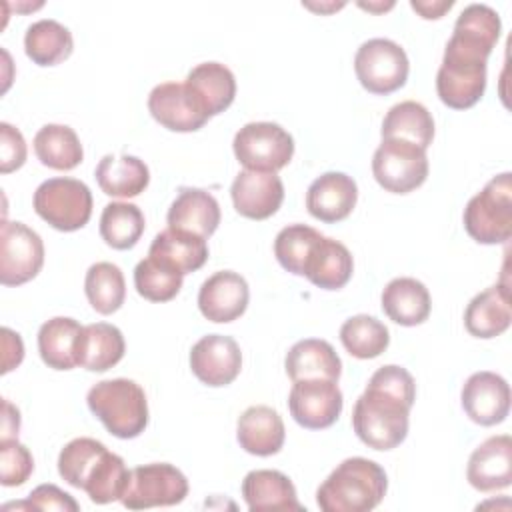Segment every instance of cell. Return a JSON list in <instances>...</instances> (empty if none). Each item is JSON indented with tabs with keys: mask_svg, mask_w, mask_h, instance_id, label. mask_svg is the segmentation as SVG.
<instances>
[{
	"mask_svg": "<svg viewBox=\"0 0 512 512\" xmlns=\"http://www.w3.org/2000/svg\"><path fill=\"white\" fill-rule=\"evenodd\" d=\"M34 470L30 450L16 440H0V482L2 486H22Z\"/></svg>",
	"mask_w": 512,
	"mask_h": 512,
	"instance_id": "43",
	"label": "cell"
},
{
	"mask_svg": "<svg viewBox=\"0 0 512 512\" xmlns=\"http://www.w3.org/2000/svg\"><path fill=\"white\" fill-rule=\"evenodd\" d=\"M128 480L130 470L126 468L124 460L108 450L88 474L82 490L94 504H110L124 496Z\"/></svg>",
	"mask_w": 512,
	"mask_h": 512,
	"instance_id": "40",
	"label": "cell"
},
{
	"mask_svg": "<svg viewBox=\"0 0 512 512\" xmlns=\"http://www.w3.org/2000/svg\"><path fill=\"white\" fill-rule=\"evenodd\" d=\"M168 228L210 238L220 224L218 200L202 188H180L166 214Z\"/></svg>",
	"mask_w": 512,
	"mask_h": 512,
	"instance_id": "20",
	"label": "cell"
},
{
	"mask_svg": "<svg viewBox=\"0 0 512 512\" xmlns=\"http://www.w3.org/2000/svg\"><path fill=\"white\" fill-rule=\"evenodd\" d=\"M500 30L502 22L494 8L486 4H468L456 18L450 38L470 44L490 56L500 38Z\"/></svg>",
	"mask_w": 512,
	"mask_h": 512,
	"instance_id": "36",
	"label": "cell"
},
{
	"mask_svg": "<svg viewBox=\"0 0 512 512\" xmlns=\"http://www.w3.org/2000/svg\"><path fill=\"white\" fill-rule=\"evenodd\" d=\"M36 214L60 232H74L88 224L92 216V192L76 178H48L32 198Z\"/></svg>",
	"mask_w": 512,
	"mask_h": 512,
	"instance_id": "6",
	"label": "cell"
},
{
	"mask_svg": "<svg viewBox=\"0 0 512 512\" xmlns=\"http://www.w3.org/2000/svg\"><path fill=\"white\" fill-rule=\"evenodd\" d=\"M32 144L38 160L54 170H72L84 158L78 134L66 124H44Z\"/></svg>",
	"mask_w": 512,
	"mask_h": 512,
	"instance_id": "34",
	"label": "cell"
},
{
	"mask_svg": "<svg viewBox=\"0 0 512 512\" xmlns=\"http://www.w3.org/2000/svg\"><path fill=\"white\" fill-rule=\"evenodd\" d=\"M416 400L412 374L396 364L378 368L352 410L356 436L374 450H392L408 436L410 408Z\"/></svg>",
	"mask_w": 512,
	"mask_h": 512,
	"instance_id": "1",
	"label": "cell"
},
{
	"mask_svg": "<svg viewBox=\"0 0 512 512\" xmlns=\"http://www.w3.org/2000/svg\"><path fill=\"white\" fill-rule=\"evenodd\" d=\"M236 438L242 450L254 456L278 454L284 446L286 430L280 414L264 404L246 408L236 424Z\"/></svg>",
	"mask_w": 512,
	"mask_h": 512,
	"instance_id": "21",
	"label": "cell"
},
{
	"mask_svg": "<svg viewBox=\"0 0 512 512\" xmlns=\"http://www.w3.org/2000/svg\"><path fill=\"white\" fill-rule=\"evenodd\" d=\"M354 260L350 250L328 236H320L304 264V274L314 286L322 290H338L352 278Z\"/></svg>",
	"mask_w": 512,
	"mask_h": 512,
	"instance_id": "23",
	"label": "cell"
},
{
	"mask_svg": "<svg viewBox=\"0 0 512 512\" xmlns=\"http://www.w3.org/2000/svg\"><path fill=\"white\" fill-rule=\"evenodd\" d=\"M510 290L494 284L476 294L464 312V326L476 338H496L510 326Z\"/></svg>",
	"mask_w": 512,
	"mask_h": 512,
	"instance_id": "26",
	"label": "cell"
},
{
	"mask_svg": "<svg viewBox=\"0 0 512 512\" xmlns=\"http://www.w3.org/2000/svg\"><path fill=\"white\" fill-rule=\"evenodd\" d=\"M340 342L350 356L370 360L388 348L390 332L378 318L356 314L340 326Z\"/></svg>",
	"mask_w": 512,
	"mask_h": 512,
	"instance_id": "38",
	"label": "cell"
},
{
	"mask_svg": "<svg viewBox=\"0 0 512 512\" xmlns=\"http://www.w3.org/2000/svg\"><path fill=\"white\" fill-rule=\"evenodd\" d=\"M358 200V186L344 172H324L306 192V208L310 216L332 224L350 216Z\"/></svg>",
	"mask_w": 512,
	"mask_h": 512,
	"instance_id": "19",
	"label": "cell"
},
{
	"mask_svg": "<svg viewBox=\"0 0 512 512\" xmlns=\"http://www.w3.org/2000/svg\"><path fill=\"white\" fill-rule=\"evenodd\" d=\"M192 374L206 386L232 384L242 370V352L232 336H202L190 350Z\"/></svg>",
	"mask_w": 512,
	"mask_h": 512,
	"instance_id": "13",
	"label": "cell"
},
{
	"mask_svg": "<svg viewBox=\"0 0 512 512\" xmlns=\"http://www.w3.org/2000/svg\"><path fill=\"white\" fill-rule=\"evenodd\" d=\"M242 498L252 512L304 510L292 480L278 470H252L242 480Z\"/></svg>",
	"mask_w": 512,
	"mask_h": 512,
	"instance_id": "24",
	"label": "cell"
},
{
	"mask_svg": "<svg viewBox=\"0 0 512 512\" xmlns=\"http://www.w3.org/2000/svg\"><path fill=\"white\" fill-rule=\"evenodd\" d=\"M188 496L186 476L168 462H152L130 470L122 506L130 510L176 506Z\"/></svg>",
	"mask_w": 512,
	"mask_h": 512,
	"instance_id": "10",
	"label": "cell"
},
{
	"mask_svg": "<svg viewBox=\"0 0 512 512\" xmlns=\"http://www.w3.org/2000/svg\"><path fill=\"white\" fill-rule=\"evenodd\" d=\"M148 110L158 124L172 132H196L208 122L206 112L184 82H162L154 86L148 96Z\"/></svg>",
	"mask_w": 512,
	"mask_h": 512,
	"instance_id": "16",
	"label": "cell"
},
{
	"mask_svg": "<svg viewBox=\"0 0 512 512\" xmlns=\"http://www.w3.org/2000/svg\"><path fill=\"white\" fill-rule=\"evenodd\" d=\"M342 404L344 400L336 380H296L288 394L290 416L308 430L332 426L342 412Z\"/></svg>",
	"mask_w": 512,
	"mask_h": 512,
	"instance_id": "12",
	"label": "cell"
},
{
	"mask_svg": "<svg viewBox=\"0 0 512 512\" xmlns=\"http://www.w3.org/2000/svg\"><path fill=\"white\" fill-rule=\"evenodd\" d=\"M26 142L18 128L8 122H0V172L10 174L24 166Z\"/></svg>",
	"mask_w": 512,
	"mask_h": 512,
	"instance_id": "45",
	"label": "cell"
},
{
	"mask_svg": "<svg viewBox=\"0 0 512 512\" xmlns=\"http://www.w3.org/2000/svg\"><path fill=\"white\" fill-rule=\"evenodd\" d=\"M90 412L122 440L140 436L148 426V400L140 384L128 378L96 382L86 396Z\"/></svg>",
	"mask_w": 512,
	"mask_h": 512,
	"instance_id": "3",
	"label": "cell"
},
{
	"mask_svg": "<svg viewBox=\"0 0 512 512\" xmlns=\"http://www.w3.org/2000/svg\"><path fill=\"white\" fill-rule=\"evenodd\" d=\"M410 6H412V10H416L422 18H426V20H438V18L444 16L446 10H450V8L454 6V2H452V0H432V2H428V0H412Z\"/></svg>",
	"mask_w": 512,
	"mask_h": 512,
	"instance_id": "48",
	"label": "cell"
},
{
	"mask_svg": "<svg viewBox=\"0 0 512 512\" xmlns=\"http://www.w3.org/2000/svg\"><path fill=\"white\" fill-rule=\"evenodd\" d=\"M20 430V412L6 398L2 400V434L0 440H16Z\"/></svg>",
	"mask_w": 512,
	"mask_h": 512,
	"instance_id": "47",
	"label": "cell"
},
{
	"mask_svg": "<svg viewBox=\"0 0 512 512\" xmlns=\"http://www.w3.org/2000/svg\"><path fill=\"white\" fill-rule=\"evenodd\" d=\"M108 452V448L94 438H74L58 454V474L74 488H84V482L96 462Z\"/></svg>",
	"mask_w": 512,
	"mask_h": 512,
	"instance_id": "41",
	"label": "cell"
},
{
	"mask_svg": "<svg viewBox=\"0 0 512 512\" xmlns=\"http://www.w3.org/2000/svg\"><path fill=\"white\" fill-rule=\"evenodd\" d=\"M486 60V54L450 38L436 74L442 104L454 110L472 108L486 90Z\"/></svg>",
	"mask_w": 512,
	"mask_h": 512,
	"instance_id": "4",
	"label": "cell"
},
{
	"mask_svg": "<svg viewBox=\"0 0 512 512\" xmlns=\"http://www.w3.org/2000/svg\"><path fill=\"white\" fill-rule=\"evenodd\" d=\"M44 244L38 232L24 222H2L0 230V282L20 286L42 270Z\"/></svg>",
	"mask_w": 512,
	"mask_h": 512,
	"instance_id": "11",
	"label": "cell"
},
{
	"mask_svg": "<svg viewBox=\"0 0 512 512\" xmlns=\"http://www.w3.org/2000/svg\"><path fill=\"white\" fill-rule=\"evenodd\" d=\"M184 274L170 266L168 262L146 256L134 268V286L136 292L150 302H168L182 288Z\"/></svg>",
	"mask_w": 512,
	"mask_h": 512,
	"instance_id": "39",
	"label": "cell"
},
{
	"mask_svg": "<svg viewBox=\"0 0 512 512\" xmlns=\"http://www.w3.org/2000/svg\"><path fill=\"white\" fill-rule=\"evenodd\" d=\"M26 56L38 66H56L64 62L74 50L70 30L52 18L36 20L24 34Z\"/></svg>",
	"mask_w": 512,
	"mask_h": 512,
	"instance_id": "33",
	"label": "cell"
},
{
	"mask_svg": "<svg viewBox=\"0 0 512 512\" xmlns=\"http://www.w3.org/2000/svg\"><path fill=\"white\" fill-rule=\"evenodd\" d=\"M184 84L208 118L224 112L236 96V78L232 70L220 62H202L194 66Z\"/></svg>",
	"mask_w": 512,
	"mask_h": 512,
	"instance_id": "22",
	"label": "cell"
},
{
	"mask_svg": "<svg viewBox=\"0 0 512 512\" xmlns=\"http://www.w3.org/2000/svg\"><path fill=\"white\" fill-rule=\"evenodd\" d=\"M460 402L472 422L494 426L504 422L510 412V386L500 374L480 370L464 382Z\"/></svg>",
	"mask_w": 512,
	"mask_h": 512,
	"instance_id": "14",
	"label": "cell"
},
{
	"mask_svg": "<svg viewBox=\"0 0 512 512\" xmlns=\"http://www.w3.org/2000/svg\"><path fill=\"white\" fill-rule=\"evenodd\" d=\"M16 508H28V510H64V512H78L80 504L64 490H60L56 484H40L36 486L26 502L6 504Z\"/></svg>",
	"mask_w": 512,
	"mask_h": 512,
	"instance_id": "44",
	"label": "cell"
},
{
	"mask_svg": "<svg viewBox=\"0 0 512 512\" xmlns=\"http://www.w3.org/2000/svg\"><path fill=\"white\" fill-rule=\"evenodd\" d=\"M82 324L68 316H54L38 330V352L42 362L54 370H72L78 366L76 348Z\"/></svg>",
	"mask_w": 512,
	"mask_h": 512,
	"instance_id": "30",
	"label": "cell"
},
{
	"mask_svg": "<svg viewBox=\"0 0 512 512\" xmlns=\"http://www.w3.org/2000/svg\"><path fill=\"white\" fill-rule=\"evenodd\" d=\"M384 314L400 326H418L430 316L432 300L428 288L410 276L390 280L380 296Z\"/></svg>",
	"mask_w": 512,
	"mask_h": 512,
	"instance_id": "25",
	"label": "cell"
},
{
	"mask_svg": "<svg viewBox=\"0 0 512 512\" xmlns=\"http://www.w3.org/2000/svg\"><path fill=\"white\" fill-rule=\"evenodd\" d=\"M148 256L160 258L180 270L182 274H190L200 270L208 260V244L206 238L166 228L158 232L148 248Z\"/></svg>",
	"mask_w": 512,
	"mask_h": 512,
	"instance_id": "31",
	"label": "cell"
},
{
	"mask_svg": "<svg viewBox=\"0 0 512 512\" xmlns=\"http://www.w3.org/2000/svg\"><path fill=\"white\" fill-rule=\"evenodd\" d=\"M2 350V374H6L12 368H16L24 358V344L20 334L6 326L2 328Z\"/></svg>",
	"mask_w": 512,
	"mask_h": 512,
	"instance_id": "46",
	"label": "cell"
},
{
	"mask_svg": "<svg viewBox=\"0 0 512 512\" xmlns=\"http://www.w3.org/2000/svg\"><path fill=\"white\" fill-rule=\"evenodd\" d=\"M388 488L384 468L368 458L342 460L316 492V504L324 512H368L376 508Z\"/></svg>",
	"mask_w": 512,
	"mask_h": 512,
	"instance_id": "2",
	"label": "cell"
},
{
	"mask_svg": "<svg viewBox=\"0 0 512 512\" xmlns=\"http://www.w3.org/2000/svg\"><path fill=\"white\" fill-rule=\"evenodd\" d=\"M84 292L98 314H114L126 298V280L122 270L112 262H96L84 278Z\"/></svg>",
	"mask_w": 512,
	"mask_h": 512,
	"instance_id": "37",
	"label": "cell"
},
{
	"mask_svg": "<svg viewBox=\"0 0 512 512\" xmlns=\"http://www.w3.org/2000/svg\"><path fill=\"white\" fill-rule=\"evenodd\" d=\"M144 226V214L132 202H110L100 214V236L114 250L134 248Z\"/></svg>",
	"mask_w": 512,
	"mask_h": 512,
	"instance_id": "35",
	"label": "cell"
},
{
	"mask_svg": "<svg viewBox=\"0 0 512 512\" xmlns=\"http://www.w3.org/2000/svg\"><path fill=\"white\" fill-rule=\"evenodd\" d=\"M466 478L480 492H496L512 484V438L498 434L486 438L468 458Z\"/></svg>",
	"mask_w": 512,
	"mask_h": 512,
	"instance_id": "18",
	"label": "cell"
},
{
	"mask_svg": "<svg viewBox=\"0 0 512 512\" xmlns=\"http://www.w3.org/2000/svg\"><path fill=\"white\" fill-rule=\"evenodd\" d=\"M124 352L126 342L120 328L108 322H94L80 332L76 360L78 366L90 372H106L124 358Z\"/></svg>",
	"mask_w": 512,
	"mask_h": 512,
	"instance_id": "27",
	"label": "cell"
},
{
	"mask_svg": "<svg viewBox=\"0 0 512 512\" xmlns=\"http://www.w3.org/2000/svg\"><path fill=\"white\" fill-rule=\"evenodd\" d=\"M320 236L322 234L316 228L306 224H290L282 228L274 238V256L278 264L286 272L302 276L308 254Z\"/></svg>",
	"mask_w": 512,
	"mask_h": 512,
	"instance_id": "42",
	"label": "cell"
},
{
	"mask_svg": "<svg viewBox=\"0 0 512 512\" xmlns=\"http://www.w3.org/2000/svg\"><path fill=\"white\" fill-rule=\"evenodd\" d=\"M236 160L246 170L278 172L294 156V140L288 130L276 122H248L232 142Z\"/></svg>",
	"mask_w": 512,
	"mask_h": 512,
	"instance_id": "8",
	"label": "cell"
},
{
	"mask_svg": "<svg viewBox=\"0 0 512 512\" xmlns=\"http://www.w3.org/2000/svg\"><path fill=\"white\" fill-rule=\"evenodd\" d=\"M230 196L240 216L266 220L282 206L284 184L276 172L242 170L230 186Z\"/></svg>",
	"mask_w": 512,
	"mask_h": 512,
	"instance_id": "17",
	"label": "cell"
},
{
	"mask_svg": "<svg viewBox=\"0 0 512 512\" xmlns=\"http://www.w3.org/2000/svg\"><path fill=\"white\" fill-rule=\"evenodd\" d=\"M284 368L292 382L308 378L338 382L342 374V360L330 342L320 338H304L288 350Z\"/></svg>",
	"mask_w": 512,
	"mask_h": 512,
	"instance_id": "28",
	"label": "cell"
},
{
	"mask_svg": "<svg viewBox=\"0 0 512 512\" xmlns=\"http://www.w3.org/2000/svg\"><path fill=\"white\" fill-rule=\"evenodd\" d=\"M96 182L100 190L112 198H134L146 190L150 182V170L138 156L106 154L96 170Z\"/></svg>",
	"mask_w": 512,
	"mask_h": 512,
	"instance_id": "29",
	"label": "cell"
},
{
	"mask_svg": "<svg viewBox=\"0 0 512 512\" xmlns=\"http://www.w3.org/2000/svg\"><path fill=\"white\" fill-rule=\"evenodd\" d=\"M464 228L478 244H502L512 234V174L494 176L464 208Z\"/></svg>",
	"mask_w": 512,
	"mask_h": 512,
	"instance_id": "5",
	"label": "cell"
},
{
	"mask_svg": "<svg viewBox=\"0 0 512 512\" xmlns=\"http://www.w3.org/2000/svg\"><path fill=\"white\" fill-rule=\"evenodd\" d=\"M372 174L386 192L408 194L428 178L426 150L406 140L386 138L372 156Z\"/></svg>",
	"mask_w": 512,
	"mask_h": 512,
	"instance_id": "9",
	"label": "cell"
},
{
	"mask_svg": "<svg viewBox=\"0 0 512 512\" xmlns=\"http://www.w3.org/2000/svg\"><path fill=\"white\" fill-rule=\"evenodd\" d=\"M250 300L248 282L232 270H220L208 276L198 290V308L202 316L216 324L240 318Z\"/></svg>",
	"mask_w": 512,
	"mask_h": 512,
	"instance_id": "15",
	"label": "cell"
},
{
	"mask_svg": "<svg viewBox=\"0 0 512 512\" xmlns=\"http://www.w3.org/2000/svg\"><path fill=\"white\" fill-rule=\"evenodd\" d=\"M354 72L364 90L386 96L406 84L410 62L394 40L370 38L356 50Z\"/></svg>",
	"mask_w": 512,
	"mask_h": 512,
	"instance_id": "7",
	"label": "cell"
},
{
	"mask_svg": "<svg viewBox=\"0 0 512 512\" xmlns=\"http://www.w3.org/2000/svg\"><path fill=\"white\" fill-rule=\"evenodd\" d=\"M380 134H382V140L386 138L406 140L426 150L434 138V118L424 104L416 100H404L394 104L386 112Z\"/></svg>",
	"mask_w": 512,
	"mask_h": 512,
	"instance_id": "32",
	"label": "cell"
}]
</instances>
